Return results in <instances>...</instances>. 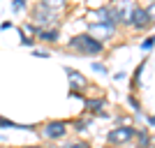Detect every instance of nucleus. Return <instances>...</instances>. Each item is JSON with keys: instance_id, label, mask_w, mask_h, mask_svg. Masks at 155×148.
Masks as SVG:
<instances>
[{"instance_id": "obj_1", "label": "nucleus", "mask_w": 155, "mask_h": 148, "mask_svg": "<svg viewBox=\"0 0 155 148\" xmlns=\"http://www.w3.org/2000/svg\"><path fill=\"white\" fill-rule=\"evenodd\" d=\"M70 49H77L81 53H88V56H95V53L102 51V42L95 39L93 35H79V37L70 39Z\"/></svg>"}, {"instance_id": "obj_2", "label": "nucleus", "mask_w": 155, "mask_h": 148, "mask_svg": "<svg viewBox=\"0 0 155 148\" xmlns=\"http://www.w3.org/2000/svg\"><path fill=\"white\" fill-rule=\"evenodd\" d=\"M63 5H53V2H39L32 12V19L42 23V26H53L56 23V9H60Z\"/></svg>"}, {"instance_id": "obj_3", "label": "nucleus", "mask_w": 155, "mask_h": 148, "mask_svg": "<svg viewBox=\"0 0 155 148\" xmlns=\"http://www.w3.org/2000/svg\"><path fill=\"white\" fill-rule=\"evenodd\" d=\"M42 134L49 136V139H63V136L67 134V125H65V123H60V120L46 123L44 130H42Z\"/></svg>"}, {"instance_id": "obj_4", "label": "nucleus", "mask_w": 155, "mask_h": 148, "mask_svg": "<svg viewBox=\"0 0 155 148\" xmlns=\"http://www.w3.org/2000/svg\"><path fill=\"white\" fill-rule=\"evenodd\" d=\"M134 136V130L132 127H118V130H114V132H109V143H127L130 139Z\"/></svg>"}, {"instance_id": "obj_5", "label": "nucleus", "mask_w": 155, "mask_h": 148, "mask_svg": "<svg viewBox=\"0 0 155 148\" xmlns=\"http://www.w3.org/2000/svg\"><path fill=\"white\" fill-rule=\"evenodd\" d=\"M130 21H132V26H134V28H146V26L150 23L148 14H146V7H134V9H132Z\"/></svg>"}, {"instance_id": "obj_6", "label": "nucleus", "mask_w": 155, "mask_h": 148, "mask_svg": "<svg viewBox=\"0 0 155 148\" xmlns=\"http://www.w3.org/2000/svg\"><path fill=\"white\" fill-rule=\"evenodd\" d=\"M67 77H70V84H74L77 88H86V86H88V81L84 79V74L77 72V70H70V67H67Z\"/></svg>"}, {"instance_id": "obj_7", "label": "nucleus", "mask_w": 155, "mask_h": 148, "mask_svg": "<svg viewBox=\"0 0 155 148\" xmlns=\"http://www.w3.org/2000/svg\"><path fill=\"white\" fill-rule=\"evenodd\" d=\"M37 37L44 39V42H56V39H58V30H56V28H39Z\"/></svg>"}, {"instance_id": "obj_8", "label": "nucleus", "mask_w": 155, "mask_h": 148, "mask_svg": "<svg viewBox=\"0 0 155 148\" xmlns=\"http://www.w3.org/2000/svg\"><path fill=\"white\" fill-rule=\"evenodd\" d=\"M91 32H114V23H91Z\"/></svg>"}, {"instance_id": "obj_9", "label": "nucleus", "mask_w": 155, "mask_h": 148, "mask_svg": "<svg viewBox=\"0 0 155 148\" xmlns=\"http://www.w3.org/2000/svg\"><path fill=\"white\" fill-rule=\"evenodd\" d=\"M86 107L93 111H102L107 107V100H86Z\"/></svg>"}, {"instance_id": "obj_10", "label": "nucleus", "mask_w": 155, "mask_h": 148, "mask_svg": "<svg viewBox=\"0 0 155 148\" xmlns=\"http://www.w3.org/2000/svg\"><path fill=\"white\" fill-rule=\"evenodd\" d=\"M23 30H26V32H30V35H37V32H39V28H37V26H32V23H26V28H23Z\"/></svg>"}, {"instance_id": "obj_11", "label": "nucleus", "mask_w": 155, "mask_h": 148, "mask_svg": "<svg viewBox=\"0 0 155 148\" xmlns=\"http://www.w3.org/2000/svg\"><path fill=\"white\" fill-rule=\"evenodd\" d=\"M23 7H26V2H23V0H16V2H12V9H14V12H21Z\"/></svg>"}, {"instance_id": "obj_12", "label": "nucleus", "mask_w": 155, "mask_h": 148, "mask_svg": "<svg viewBox=\"0 0 155 148\" xmlns=\"http://www.w3.org/2000/svg\"><path fill=\"white\" fill-rule=\"evenodd\" d=\"M146 14H148V19H155V2H150V5L146 7Z\"/></svg>"}, {"instance_id": "obj_13", "label": "nucleus", "mask_w": 155, "mask_h": 148, "mask_svg": "<svg viewBox=\"0 0 155 148\" xmlns=\"http://www.w3.org/2000/svg\"><path fill=\"white\" fill-rule=\"evenodd\" d=\"M88 123H91V120H79V123H77V125H74V127H77V130H79V132H84V130H86V127H88Z\"/></svg>"}, {"instance_id": "obj_14", "label": "nucleus", "mask_w": 155, "mask_h": 148, "mask_svg": "<svg viewBox=\"0 0 155 148\" xmlns=\"http://www.w3.org/2000/svg\"><path fill=\"white\" fill-rule=\"evenodd\" d=\"M153 44H155V37H148V39H146V42H143L141 46H143V49H150Z\"/></svg>"}, {"instance_id": "obj_15", "label": "nucleus", "mask_w": 155, "mask_h": 148, "mask_svg": "<svg viewBox=\"0 0 155 148\" xmlns=\"http://www.w3.org/2000/svg\"><path fill=\"white\" fill-rule=\"evenodd\" d=\"M70 148H91V146H88V143H84V141H77V143H72Z\"/></svg>"}, {"instance_id": "obj_16", "label": "nucleus", "mask_w": 155, "mask_h": 148, "mask_svg": "<svg viewBox=\"0 0 155 148\" xmlns=\"http://www.w3.org/2000/svg\"><path fill=\"white\" fill-rule=\"evenodd\" d=\"M139 141H141V143H148V134H143V132H139Z\"/></svg>"}, {"instance_id": "obj_17", "label": "nucleus", "mask_w": 155, "mask_h": 148, "mask_svg": "<svg viewBox=\"0 0 155 148\" xmlns=\"http://www.w3.org/2000/svg\"><path fill=\"white\" fill-rule=\"evenodd\" d=\"M21 42H23V44H26V46H32V44H35V42H32L30 37H23V39H21Z\"/></svg>"}, {"instance_id": "obj_18", "label": "nucleus", "mask_w": 155, "mask_h": 148, "mask_svg": "<svg viewBox=\"0 0 155 148\" xmlns=\"http://www.w3.org/2000/svg\"><path fill=\"white\" fill-rule=\"evenodd\" d=\"M93 70H97V72H104V65H100V63H95V65H93Z\"/></svg>"}, {"instance_id": "obj_19", "label": "nucleus", "mask_w": 155, "mask_h": 148, "mask_svg": "<svg viewBox=\"0 0 155 148\" xmlns=\"http://www.w3.org/2000/svg\"><path fill=\"white\" fill-rule=\"evenodd\" d=\"M148 123H150V125H155V116H148Z\"/></svg>"}, {"instance_id": "obj_20", "label": "nucleus", "mask_w": 155, "mask_h": 148, "mask_svg": "<svg viewBox=\"0 0 155 148\" xmlns=\"http://www.w3.org/2000/svg\"><path fill=\"white\" fill-rule=\"evenodd\" d=\"M28 148H42V146H28Z\"/></svg>"}]
</instances>
